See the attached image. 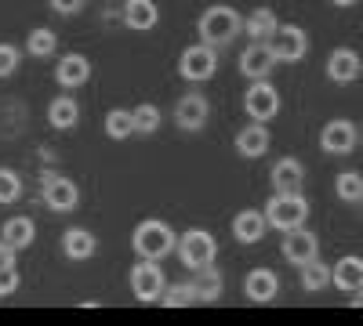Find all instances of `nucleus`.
I'll return each mask as SVG.
<instances>
[{
  "label": "nucleus",
  "instance_id": "f257e3e1",
  "mask_svg": "<svg viewBox=\"0 0 363 326\" xmlns=\"http://www.w3.org/2000/svg\"><path fill=\"white\" fill-rule=\"evenodd\" d=\"M196 29H200V40L203 44L225 47V44H233L240 33H244V15H240L236 8H229V4H211L200 15Z\"/></svg>",
  "mask_w": 363,
  "mask_h": 326
},
{
  "label": "nucleus",
  "instance_id": "f03ea898",
  "mask_svg": "<svg viewBox=\"0 0 363 326\" xmlns=\"http://www.w3.org/2000/svg\"><path fill=\"white\" fill-rule=\"evenodd\" d=\"M174 247H178L174 228H171L167 221H160V218H145V221H138L135 232H131V250H135L138 257L164 261Z\"/></svg>",
  "mask_w": 363,
  "mask_h": 326
},
{
  "label": "nucleus",
  "instance_id": "7ed1b4c3",
  "mask_svg": "<svg viewBox=\"0 0 363 326\" xmlns=\"http://www.w3.org/2000/svg\"><path fill=\"white\" fill-rule=\"evenodd\" d=\"M262 211L269 218V228L291 232V228H301L309 221V199L301 192H272Z\"/></svg>",
  "mask_w": 363,
  "mask_h": 326
},
{
  "label": "nucleus",
  "instance_id": "20e7f679",
  "mask_svg": "<svg viewBox=\"0 0 363 326\" xmlns=\"http://www.w3.org/2000/svg\"><path fill=\"white\" fill-rule=\"evenodd\" d=\"M174 254H178V261L186 264L189 272H196V269L215 264V257H218V240H215L207 228H186V232L178 235Z\"/></svg>",
  "mask_w": 363,
  "mask_h": 326
},
{
  "label": "nucleus",
  "instance_id": "39448f33",
  "mask_svg": "<svg viewBox=\"0 0 363 326\" xmlns=\"http://www.w3.org/2000/svg\"><path fill=\"white\" fill-rule=\"evenodd\" d=\"M178 73L182 80H189V83H203L218 73V47L215 44H189L186 51L178 54Z\"/></svg>",
  "mask_w": 363,
  "mask_h": 326
},
{
  "label": "nucleus",
  "instance_id": "423d86ee",
  "mask_svg": "<svg viewBox=\"0 0 363 326\" xmlns=\"http://www.w3.org/2000/svg\"><path fill=\"white\" fill-rule=\"evenodd\" d=\"M131 293H135V301L142 305H153L164 298V290H167V279H164V269L157 261H149V257H138V264H131Z\"/></svg>",
  "mask_w": 363,
  "mask_h": 326
},
{
  "label": "nucleus",
  "instance_id": "0eeeda50",
  "mask_svg": "<svg viewBox=\"0 0 363 326\" xmlns=\"http://www.w3.org/2000/svg\"><path fill=\"white\" fill-rule=\"evenodd\" d=\"M40 199H44L48 211L69 214V211H77V203H80V189H77V182H69V177L44 174V182H40Z\"/></svg>",
  "mask_w": 363,
  "mask_h": 326
},
{
  "label": "nucleus",
  "instance_id": "6e6552de",
  "mask_svg": "<svg viewBox=\"0 0 363 326\" xmlns=\"http://www.w3.org/2000/svg\"><path fill=\"white\" fill-rule=\"evenodd\" d=\"M244 112L251 120H272V116L280 112V91L272 87L269 80H251L247 95H244Z\"/></svg>",
  "mask_w": 363,
  "mask_h": 326
},
{
  "label": "nucleus",
  "instance_id": "1a4fd4ad",
  "mask_svg": "<svg viewBox=\"0 0 363 326\" xmlns=\"http://www.w3.org/2000/svg\"><path fill=\"white\" fill-rule=\"evenodd\" d=\"M280 254H284L287 264H298V269H301V264H309L313 257H320V240H316V232H309L306 225L284 232Z\"/></svg>",
  "mask_w": 363,
  "mask_h": 326
},
{
  "label": "nucleus",
  "instance_id": "9d476101",
  "mask_svg": "<svg viewBox=\"0 0 363 326\" xmlns=\"http://www.w3.org/2000/svg\"><path fill=\"white\" fill-rule=\"evenodd\" d=\"M269 47L277 54V62H301L309 51V37L301 25H280L277 33L269 37Z\"/></svg>",
  "mask_w": 363,
  "mask_h": 326
},
{
  "label": "nucleus",
  "instance_id": "9b49d317",
  "mask_svg": "<svg viewBox=\"0 0 363 326\" xmlns=\"http://www.w3.org/2000/svg\"><path fill=\"white\" fill-rule=\"evenodd\" d=\"M277 54H272L269 40H251L244 51H240V73L247 80H269V73L277 69Z\"/></svg>",
  "mask_w": 363,
  "mask_h": 326
},
{
  "label": "nucleus",
  "instance_id": "f8f14e48",
  "mask_svg": "<svg viewBox=\"0 0 363 326\" xmlns=\"http://www.w3.org/2000/svg\"><path fill=\"white\" fill-rule=\"evenodd\" d=\"M363 134L352 127V120H330L323 131H320V149L330 153V156H349L356 149V141Z\"/></svg>",
  "mask_w": 363,
  "mask_h": 326
},
{
  "label": "nucleus",
  "instance_id": "ddd939ff",
  "mask_svg": "<svg viewBox=\"0 0 363 326\" xmlns=\"http://www.w3.org/2000/svg\"><path fill=\"white\" fill-rule=\"evenodd\" d=\"M207 116H211V102H207L203 95H196V91L182 95L178 105H174V124H178L182 131H203Z\"/></svg>",
  "mask_w": 363,
  "mask_h": 326
},
{
  "label": "nucleus",
  "instance_id": "4468645a",
  "mask_svg": "<svg viewBox=\"0 0 363 326\" xmlns=\"http://www.w3.org/2000/svg\"><path fill=\"white\" fill-rule=\"evenodd\" d=\"M55 80L58 87H66V91H77V87H84L91 80V62H87V54L80 51H69L58 58V66H55Z\"/></svg>",
  "mask_w": 363,
  "mask_h": 326
},
{
  "label": "nucleus",
  "instance_id": "2eb2a0df",
  "mask_svg": "<svg viewBox=\"0 0 363 326\" xmlns=\"http://www.w3.org/2000/svg\"><path fill=\"white\" fill-rule=\"evenodd\" d=\"M244 293H247L251 305H269L280 293V276L272 269H251L244 276Z\"/></svg>",
  "mask_w": 363,
  "mask_h": 326
},
{
  "label": "nucleus",
  "instance_id": "dca6fc26",
  "mask_svg": "<svg viewBox=\"0 0 363 326\" xmlns=\"http://www.w3.org/2000/svg\"><path fill=\"white\" fill-rule=\"evenodd\" d=\"M269 182H272L277 192H301V185H306V167H301V160H294V156H284V160L272 163Z\"/></svg>",
  "mask_w": 363,
  "mask_h": 326
},
{
  "label": "nucleus",
  "instance_id": "f3484780",
  "mask_svg": "<svg viewBox=\"0 0 363 326\" xmlns=\"http://www.w3.org/2000/svg\"><path fill=\"white\" fill-rule=\"evenodd\" d=\"M359 73H363V62L352 47H335L327 54V76L335 83H352L359 80Z\"/></svg>",
  "mask_w": 363,
  "mask_h": 326
},
{
  "label": "nucleus",
  "instance_id": "a211bd4d",
  "mask_svg": "<svg viewBox=\"0 0 363 326\" xmlns=\"http://www.w3.org/2000/svg\"><path fill=\"white\" fill-rule=\"evenodd\" d=\"M265 232H269L265 211H240V214L233 218V235H236V243H244V247L262 243Z\"/></svg>",
  "mask_w": 363,
  "mask_h": 326
},
{
  "label": "nucleus",
  "instance_id": "6ab92c4d",
  "mask_svg": "<svg viewBox=\"0 0 363 326\" xmlns=\"http://www.w3.org/2000/svg\"><path fill=\"white\" fill-rule=\"evenodd\" d=\"M120 18H124V25L135 29V33H149V29H157V22H160V8H157V0H128Z\"/></svg>",
  "mask_w": 363,
  "mask_h": 326
},
{
  "label": "nucleus",
  "instance_id": "aec40b11",
  "mask_svg": "<svg viewBox=\"0 0 363 326\" xmlns=\"http://www.w3.org/2000/svg\"><path fill=\"white\" fill-rule=\"evenodd\" d=\"M269 127L262 124V120H255V124H247L244 131L236 134V153L244 156V160H262L265 153H269Z\"/></svg>",
  "mask_w": 363,
  "mask_h": 326
},
{
  "label": "nucleus",
  "instance_id": "412c9836",
  "mask_svg": "<svg viewBox=\"0 0 363 326\" xmlns=\"http://www.w3.org/2000/svg\"><path fill=\"white\" fill-rule=\"evenodd\" d=\"M95 250H99L95 232H87V228H66L62 232V254L69 261H87V257H95Z\"/></svg>",
  "mask_w": 363,
  "mask_h": 326
},
{
  "label": "nucleus",
  "instance_id": "4be33fe9",
  "mask_svg": "<svg viewBox=\"0 0 363 326\" xmlns=\"http://www.w3.org/2000/svg\"><path fill=\"white\" fill-rule=\"evenodd\" d=\"M335 290H342V293H352L363 286V257H356V254H345L342 261H335V283H330Z\"/></svg>",
  "mask_w": 363,
  "mask_h": 326
},
{
  "label": "nucleus",
  "instance_id": "5701e85b",
  "mask_svg": "<svg viewBox=\"0 0 363 326\" xmlns=\"http://www.w3.org/2000/svg\"><path fill=\"white\" fill-rule=\"evenodd\" d=\"M77 120H80V105H77L73 95L51 98V105H48V124H51L55 131H73Z\"/></svg>",
  "mask_w": 363,
  "mask_h": 326
},
{
  "label": "nucleus",
  "instance_id": "b1692460",
  "mask_svg": "<svg viewBox=\"0 0 363 326\" xmlns=\"http://www.w3.org/2000/svg\"><path fill=\"white\" fill-rule=\"evenodd\" d=\"M0 240H8L15 250L33 247V240H37V225H33V218H26V214L8 218V221H4V228H0Z\"/></svg>",
  "mask_w": 363,
  "mask_h": 326
},
{
  "label": "nucleus",
  "instance_id": "393cba45",
  "mask_svg": "<svg viewBox=\"0 0 363 326\" xmlns=\"http://www.w3.org/2000/svg\"><path fill=\"white\" fill-rule=\"evenodd\" d=\"M280 29V18L272 8H255L251 15H244V37L251 40H269Z\"/></svg>",
  "mask_w": 363,
  "mask_h": 326
},
{
  "label": "nucleus",
  "instance_id": "a878e982",
  "mask_svg": "<svg viewBox=\"0 0 363 326\" xmlns=\"http://www.w3.org/2000/svg\"><path fill=\"white\" fill-rule=\"evenodd\" d=\"M193 283H196V293H200V305H215L222 293H225V276L215 269V264H207V269H196Z\"/></svg>",
  "mask_w": 363,
  "mask_h": 326
},
{
  "label": "nucleus",
  "instance_id": "bb28decb",
  "mask_svg": "<svg viewBox=\"0 0 363 326\" xmlns=\"http://www.w3.org/2000/svg\"><path fill=\"white\" fill-rule=\"evenodd\" d=\"M330 283H335V264H323L320 257L301 264V290L306 293H323Z\"/></svg>",
  "mask_w": 363,
  "mask_h": 326
},
{
  "label": "nucleus",
  "instance_id": "cd10ccee",
  "mask_svg": "<svg viewBox=\"0 0 363 326\" xmlns=\"http://www.w3.org/2000/svg\"><path fill=\"white\" fill-rule=\"evenodd\" d=\"M335 196L349 206H359L363 203V174L359 170H342L335 177Z\"/></svg>",
  "mask_w": 363,
  "mask_h": 326
},
{
  "label": "nucleus",
  "instance_id": "c85d7f7f",
  "mask_svg": "<svg viewBox=\"0 0 363 326\" xmlns=\"http://www.w3.org/2000/svg\"><path fill=\"white\" fill-rule=\"evenodd\" d=\"M106 134L113 141H124L135 134V109H109L106 112Z\"/></svg>",
  "mask_w": 363,
  "mask_h": 326
},
{
  "label": "nucleus",
  "instance_id": "c756f323",
  "mask_svg": "<svg viewBox=\"0 0 363 326\" xmlns=\"http://www.w3.org/2000/svg\"><path fill=\"white\" fill-rule=\"evenodd\" d=\"M164 308H189V305H200V293H196V283H171L160 298Z\"/></svg>",
  "mask_w": 363,
  "mask_h": 326
},
{
  "label": "nucleus",
  "instance_id": "7c9ffc66",
  "mask_svg": "<svg viewBox=\"0 0 363 326\" xmlns=\"http://www.w3.org/2000/svg\"><path fill=\"white\" fill-rule=\"evenodd\" d=\"M26 51L33 54V58H51L55 51H58V37L51 33V29H33V33L26 37Z\"/></svg>",
  "mask_w": 363,
  "mask_h": 326
},
{
  "label": "nucleus",
  "instance_id": "2f4dec72",
  "mask_svg": "<svg viewBox=\"0 0 363 326\" xmlns=\"http://www.w3.org/2000/svg\"><path fill=\"white\" fill-rule=\"evenodd\" d=\"M160 109L153 105V102H142V105H135V134H157L160 131Z\"/></svg>",
  "mask_w": 363,
  "mask_h": 326
},
{
  "label": "nucleus",
  "instance_id": "473e14b6",
  "mask_svg": "<svg viewBox=\"0 0 363 326\" xmlns=\"http://www.w3.org/2000/svg\"><path fill=\"white\" fill-rule=\"evenodd\" d=\"M18 199H22V177L8 167H0V206L18 203Z\"/></svg>",
  "mask_w": 363,
  "mask_h": 326
},
{
  "label": "nucleus",
  "instance_id": "72a5a7b5",
  "mask_svg": "<svg viewBox=\"0 0 363 326\" xmlns=\"http://www.w3.org/2000/svg\"><path fill=\"white\" fill-rule=\"evenodd\" d=\"M18 58H22V51H18L15 44L0 40V80H8V76L18 69Z\"/></svg>",
  "mask_w": 363,
  "mask_h": 326
},
{
  "label": "nucleus",
  "instance_id": "f704fd0d",
  "mask_svg": "<svg viewBox=\"0 0 363 326\" xmlns=\"http://www.w3.org/2000/svg\"><path fill=\"white\" fill-rule=\"evenodd\" d=\"M22 286V276L15 264H8V269H0V298H11V293Z\"/></svg>",
  "mask_w": 363,
  "mask_h": 326
},
{
  "label": "nucleus",
  "instance_id": "c9c22d12",
  "mask_svg": "<svg viewBox=\"0 0 363 326\" xmlns=\"http://www.w3.org/2000/svg\"><path fill=\"white\" fill-rule=\"evenodd\" d=\"M55 15H77L84 8V0H48Z\"/></svg>",
  "mask_w": 363,
  "mask_h": 326
},
{
  "label": "nucleus",
  "instance_id": "e433bc0d",
  "mask_svg": "<svg viewBox=\"0 0 363 326\" xmlns=\"http://www.w3.org/2000/svg\"><path fill=\"white\" fill-rule=\"evenodd\" d=\"M15 247L8 243V240H0V269H8V264H15Z\"/></svg>",
  "mask_w": 363,
  "mask_h": 326
},
{
  "label": "nucleus",
  "instance_id": "4c0bfd02",
  "mask_svg": "<svg viewBox=\"0 0 363 326\" xmlns=\"http://www.w3.org/2000/svg\"><path fill=\"white\" fill-rule=\"evenodd\" d=\"M349 305H352V308H363V286H359V290L352 293V298H349Z\"/></svg>",
  "mask_w": 363,
  "mask_h": 326
},
{
  "label": "nucleus",
  "instance_id": "58836bf2",
  "mask_svg": "<svg viewBox=\"0 0 363 326\" xmlns=\"http://www.w3.org/2000/svg\"><path fill=\"white\" fill-rule=\"evenodd\" d=\"M335 8H352V4H359V0H330Z\"/></svg>",
  "mask_w": 363,
  "mask_h": 326
},
{
  "label": "nucleus",
  "instance_id": "ea45409f",
  "mask_svg": "<svg viewBox=\"0 0 363 326\" xmlns=\"http://www.w3.org/2000/svg\"><path fill=\"white\" fill-rule=\"evenodd\" d=\"M359 134H363V131H359Z\"/></svg>",
  "mask_w": 363,
  "mask_h": 326
},
{
  "label": "nucleus",
  "instance_id": "a19ab883",
  "mask_svg": "<svg viewBox=\"0 0 363 326\" xmlns=\"http://www.w3.org/2000/svg\"><path fill=\"white\" fill-rule=\"evenodd\" d=\"M359 206H363V203H359Z\"/></svg>",
  "mask_w": 363,
  "mask_h": 326
}]
</instances>
